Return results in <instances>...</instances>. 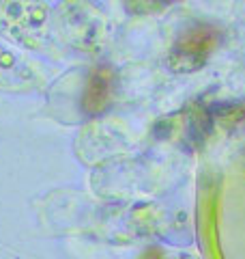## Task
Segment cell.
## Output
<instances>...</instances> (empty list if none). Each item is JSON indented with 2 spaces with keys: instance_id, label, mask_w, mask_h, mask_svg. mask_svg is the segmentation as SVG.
<instances>
[{
  "instance_id": "6da1fadb",
  "label": "cell",
  "mask_w": 245,
  "mask_h": 259,
  "mask_svg": "<svg viewBox=\"0 0 245 259\" xmlns=\"http://www.w3.org/2000/svg\"><path fill=\"white\" fill-rule=\"evenodd\" d=\"M219 44H222V30L215 24H192L176 37L172 50L168 54L170 69L178 71V74L202 69L219 48Z\"/></svg>"
},
{
  "instance_id": "7a4b0ae2",
  "label": "cell",
  "mask_w": 245,
  "mask_h": 259,
  "mask_svg": "<svg viewBox=\"0 0 245 259\" xmlns=\"http://www.w3.org/2000/svg\"><path fill=\"white\" fill-rule=\"evenodd\" d=\"M114 84H116V78H114V71L110 67H105V65L95 67L86 80L84 93H82V110L88 117H97L105 112L112 104Z\"/></svg>"
},
{
  "instance_id": "3957f363",
  "label": "cell",
  "mask_w": 245,
  "mask_h": 259,
  "mask_svg": "<svg viewBox=\"0 0 245 259\" xmlns=\"http://www.w3.org/2000/svg\"><path fill=\"white\" fill-rule=\"evenodd\" d=\"M215 121H219L226 127H245V102L239 104H224V106H217L215 112H211Z\"/></svg>"
},
{
  "instance_id": "277c9868",
  "label": "cell",
  "mask_w": 245,
  "mask_h": 259,
  "mask_svg": "<svg viewBox=\"0 0 245 259\" xmlns=\"http://www.w3.org/2000/svg\"><path fill=\"white\" fill-rule=\"evenodd\" d=\"M125 3L132 13H157L166 9L168 5L176 3V0H125Z\"/></svg>"
},
{
  "instance_id": "5b68a950",
  "label": "cell",
  "mask_w": 245,
  "mask_h": 259,
  "mask_svg": "<svg viewBox=\"0 0 245 259\" xmlns=\"http://www.w3.org/2000/svg\"><path fill=\"white\" fill-rule=\"evenodd\" d=\"M140 259H163V257H161V250L159 248H149Z\"/></svg>"
}]
</instances>
